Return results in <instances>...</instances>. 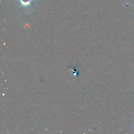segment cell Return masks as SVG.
<instances>
[{
  "label": "cell",
  "instance_id": "obj_1",
  "mask_svg": "<svg viewBox=\"0 0 134 134\" xmlns=\"http://www.w3.org/2000/svg\"><path fill=\"white\" fill-rule=\"evenodd\" d=\"M34 1L33 0H20L19 1L21 2V5L20 7L23 6L24 7H26L27 6H31L30 5V2L32 1Z\"/></svg>",
  "mask_w": 134,
  "mask_h": 134
}]
</instances>
